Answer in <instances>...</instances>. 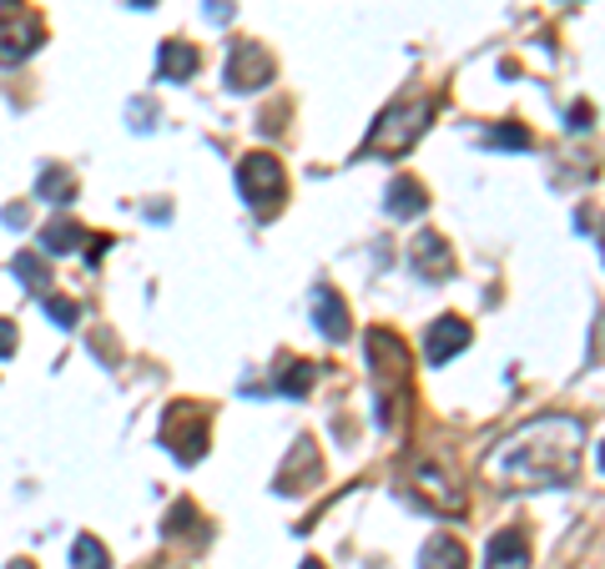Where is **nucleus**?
<instances>
[{"instance_id":"f257e3e1","label":"nucleus","mask_w":605,"mask_h":569,"mask_svg":"<svg viewBox=\"0 0 605 569\" xmlns=\"http://www.w3.org/2000/svg\"><path fill=\"white\" fill-rule=\"evenodd\" d=\"M585 454V428L571 414H545L520 424L505 434L495 449L484 454V484H495L505 494H530V489H565L581 474Z\"/></svg>"},{"instance_id":"f03ea898","label":"nucleus","mask_w":605,"mask_h":569,"mask_svg":"<svg viewBox=\"0 0 605 569\" xmlns=\"http://www.w3.org/2000/svg\"><path fill=\"white\" fill-rule=\"evenodd\" d=\"M430 121H434V96L409 91V96H399L394 106H384V116L369 126V136H363V156H404V152H414V142L430 132Z\"/></svg>"},{"instance_id":"7ed1b4c3","label":"nucleus","mask_w":605,"mask_h":569,"mask_svg":"<svg viewBox=\"0 0 605 569\" xmlns=\"http://www.w3.org/2000/svg\"><path fill=\"white\" fill-rule=\"evenodd\" d=\"M369 363H374V378H379V424L399 428L394 398L404 394V378H409V353H404V343H399V333H389V328L369 333Z\"/></svg>"},{"instance_id":"20e7f679","label":"nucleus","mask_w":605,"mask_h":569,"mask_svg":"<svg viewBox=\"0 0 605 569\" xmlns=\"http://www.w3.org/2000/svg\"><path fill=\"white\" fill-rule=\"evenodd\" d=\"M238 192H242V202L253 212H263V217H273L278 207H283V197H288V172H283V162H278L273 152H248L238 162Z\"/></svg>"},{"instance_id":"39448f33","label":"nucleus","mask_w":605,"mask_h":569,"mask_svg":"<svg viewBox=\"0 0 605 569\" xmlns=\"http://www.w3.org/2000/svg\"><path fill=\"white\" fill-rule=\"evenodd\" d=\"M409 479H414V494L424 504H430L434 515H444V519H460L464 509H470V499H464V484H454L450 474L440 469V464H430V459H414V469H409Z\"/></svg>"},{"instance_id":"423d86ee","label":"nucleus","mask_w":605,"mask_h":569,"mask_svg":"<svg viewBox=\"0 0 605 569\" xmlns=\"http://www.w3.org/2000/svg\"><path fill=\"white\" fill-rule=\"evenodd\" d=\"M162 438H167V449H172V459L198 464L202 454H208V414L192 404H177L172 414H167Z\"/></svg>"},{"instance_id":"0eeeda50","label":"nucleus","mask_w":605,"mask_h":569,"mask_svg":"<svg viewBox=\"0 0 605 569\" xmlns=\"http://www.w3.org/2000/svg\"><path fill=\"white\" fill-rule=\"evenodd\" d=\"M222 81H228L238 96H253V91H263L268 81H273V55H268L258 41H232Z\"/></svg>"},{"instance_id":"6e6552de","label":"nucleus","mask_w":605,"mask_h":569,"mask_svg":"<svg viewBox=\"0 0 605 569\" xmlns=\"http://www.w3.org/2000/svg\"><path fill=\"white\" fill-rule=\"evenodd\" d=\"M474 343V328L460 318V313H440V318L430 323V333H424V363L430 368H444V363L454 358V353H464Z\"/></svg>"},{"instance_id":"1a4fd4ad","label":"nucleus","mask_w":605,"mask_h":569,"mask_svg":"<svg viewBox=\"0 0 605 569\" xmlns=\"http://www.w3.org/2000/svg\"><path fill=\"white\" fill-rule=\"evenodd\" d=\"M409 263H414V273L424 277V283H444V277H454V252H450V242H444L440 232H419V237L409 242Z\"/></svg>"},{"instance_id":"9d476101","label":"nucleus","mask_w":605,"mask_h":569,"mask_svg":"<svg viewBox=\"0 0 605 569\" xmlns=\"http://www.w3.org/2000/svg\"><path fill=\"white\" fill-rule=\"evenodd\" d=\"M309 313H313V328H319L329 343L349 338V303H343L333 287H323V283L313 287V293H309Z\"/></svg>"},{"instance_id":"9b49d317","label":"nucleus","mask_w":605,"mask_h":569,"mask_svg":"<svg viewBox=\"0 0 605 569\" xmlns=\"http://www.w3.org/2000/svg\"><path fill=\"white\" fill-rule=\"evenodd\" d=\"M484 569H530V535L525 529H500L484 549Z\"/></svg>"},{"instance_id":"f8f14e48","label":"nucleus","mask_w":605,"mask_h":569,"mask_svg":"<svg viewBox=\"0 0 605 569\" xmlns=\"http://www.w3.org/2000/svg\"><path fill=\"white\" fill-rule=\"evenodd\" d=\"M36 45H41V26L36 21H6L0 26V67H21Z\"/></svg>"},{"instance_id":"ddd939ff","label":"nucleus","mask_w":605,"mask_h":569,"mask_svg":"<svg viewBox=\"0 0 605 569\" xmlns=\"http://www.w3.org/2000/svg\"><path fill=\"white\" fill-rule=\"evenodd\" d=\"M198 67H202V55L188 41H162V51H157V77L162 81H192Z\"/></svg>"},{"instance_id":"4468645a","label":"nucleus","mask_w":605,"mask_h":569,"mask_svg":"<svg viewBox=\"0 0 605 569\" xmlns=\"http://www.w3.org/2000/svg\"><path fill=\"white\" fill-rule=\"evenodd\" d=\"M419 569H470V549L454 535H434L419 549Z\"/></svg>"},{"instance_id":"2eb2a0df","label":"nucleus","mask_w":605,"mask_h":569,"mask_svg":"<svg viewBox=\"0 0 605 569\" xmlns=\"http://www.w3.org/2000/svg\"><path fill=\"white\" fill-rule=\"evenodd\" d=\"M81 242H91V237H87V227L71 222V217H56V222H46L41 227V252L46 257H71Z\"/></svg>"},{"instance_id":"dca6fc26","label":"nucleus","mask_w":605,"mask_h":569,"mask_svg":"<svg viewBox=\"0 0 605 569\" xmlns=\"http://www.w3.org/2000/svg\"><path fill=\"white\" fill-rule=\"evenodd\" d=\"M384 202L394 217H419V212L430 207V192H424V182H414V176H394Z\"/></svg>"},{"instance_id":"f3484780","label":"nucleus","mask_w":605,"mask_h":569,"mask_svg":"<svg viewBox=\"0 0 605 569\" xmlns=\"http://www.w3.org/2000/svg\"><path fill=\"white\" fill-rule=\"evenodd\" d=\"M11 273L21 277L31 293H46V283H51V273H46V257L41 252H16L11 257Z\"/></svg>"},{"instance_id":"a211bd4d","label":"nucleus","mask_w":605,"mask_h":569,"mask_svg":"<svg viewBox=\"0 0 605 569\" xmlns=\"http://www.w3.org/2000/svg\"><path fill=\"white\" fill-rule=\"evenodd\" d=\"M71 569H111L107 545H101L97 535H81L77 545H71Z\"/></svg>"},{"instance_id":"6ab92c4d","label":"nucleus","mask_w":605,"mask_h":569,"mask_svg":"<svg viewBox=\"0 0 605 569\" xmlns=\"http://www.w3.org/2000/svg\"><path fill=\"white\" fill-rule=\"evenodd\" d=\"M36 192H41L46 202H56V207H67V202L77 197V182H71V172H41Z\"/></svg>"},{"instance_id":"aec40b11","label":"nucleus","mask_w":605,"mask_h":569,"mask_svg":"<svg viewBox=\"0 0 605 569\" xmlns=\"http://www.w3.org/2000/svg\"><path fill=\"white\" fill-rule=\"evenodd\" d=\"M313 388V363H283V378H278V394L283 398H303Z\"/></svg>"},{"instance_id":"412c9836","label":"nucleus","mask_w":605,"mask_h":569,"mask_svg":"<svg viewBox=\"0 0 605 569\" xmlns=\"http://www.w3.org/2000/svg\"><path fill=\"white\" fill-rule=\"evenodd\" d=\"M484 146H505V152H530V146H535V136H530L525 126H515V121H510V126H495V132H484Z\"/></svg>"},{"instance_id":"4be33fe9","label":"nucleus","mask_w":605,"mask_h":569,"mask_svg":"<svg viewBox=\"0 0 605 569\" xmlns=\"http://www.w3.org/2000/svg\"><path fill=\"white\" fill-rule=\"evenodd\" d=\"M46 318H51L56 328H77V323H81V303H77V297H61V293H46Z\"/></svg>"},{"instance_id":"5701e85b","label":"nucleus","mask_w":605,"mask_h":569,"mask_svg":"<svg viewBox=\"0 0 605 569\" xmlns=\"http://www.w3.org/2000/svg\"><path fill=\"white\" fill-rule=\"evenodd\" d=\"M591 121H595V106L591 101H575L571 116H565V126H571V132H591Z\"/></svg>"},{"instance_id":"b1692460","label":"nucleus","mask_w":605,"mask_h":569,"mask_svg":"<svg viewBox=\"0 0 605 569\" xmlns=\"http://www.w3.org/2000/svg\"><path fill=\"white\" fill-rule=\"evenodd\" d=\"M11 353H16V323L0 318V358H11Z\"/></svg>"},{"instance_id":"393cba45","label":"nucleus","mask_w":605,"mask_h":569,"mask_svg":"<svg viewBox=\"0 0 605 569\" xmlns=\"http://www.w3.org/2000/svg\"><path fill=\"white\" fill-rule=\"evenodd\" d=\"M208 16H212V21H228V16H232V0H208Z\"/></svg>"},{"instance_id":"a878e982","label":"nucleus","mask_w":605,"mask_h":569,"mask_svg":"<svg viewBox=\"0 0 605 569\" xmlns=\"http://www.w3.org/2000/svg\"><path fill=\"white\" fill-rule=\"evenodd\" d=\"M16 21V0H0V26Z\"/></svg>"},{"instance_id":"bb28decb","label":"nucleus","mask_w":605,"mask_h":569,"mask_svg":"<svg viewBox=\"0 0 605 569\" xmlns=\"http://www.w3.org/2000/svg\"><path fill=\"white\" fill-rule=\"evenodd\" d=\"M298 569H323V559H303V565H298Z\"/></svg>"},{"instance_id":"cd10ccee","label":"nucleus","mask_w":605,"mask_h":569,"mask_svg":"<svg viewBox=\"0 0 605 569\" xmlns=\"http://www.w3.org/2000/svg\"><path fill=\"white\" fill-rule=\"evenodd\" d=\"M11 569H36V565H31V559H16V565H11Z\"/></svg>"},{"instance_id":"c85d7f7f","label":"nucleus","mask_w":605,"mask_h":569,"mask_svg":"<svg viewBox=\"0 0 605 569\" xmlns=\"http://www.w3.org/2000/svg\"><path fill=\"white\" fill-rule=\"evenodd\" d=\"M132 6H157V0H132Z\"/></svg>"},{"instance_id":"c756f323","label":"nucleus","mask_w":605,"mask_h":569,"mask_svg":"<svg viewBox=\"0 0 605 569\" xmlns=\"http://www.w3.org/2000/svg\"><path fill=\"white\" fill-rule=\"evenodd\" d=\"M601 469H605V444H601Z\"/></svg>"},{"instance_id":"7c9ffc66","label":"nucleus","mask_w":605,"mask_h":569,"mask_svg":"<svg viewBox=\"0 0 605 569\" xmlns=\"http://www.w3.org/2000/svg\"><path fill=\"white\" fill-rule=\"evenodd\" d=\"M601 257H605V237H601Z\"/></svg>"},{"instance_id":"2f4dec72","label":"nucleus","mask_w":605,"mask_h":569,"mask_svg":"<svg viewBox=\"0 0 605 569\" xmlns=\"http://www.w3.org/2000/svg\"><path fill=\"white\" fill-rule=\"evenodd\" d=\"M561 6H575V0H561Z\"/></svg>"}]
</instances>
